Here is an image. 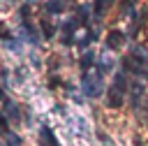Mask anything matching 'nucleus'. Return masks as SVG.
Listing matches in <instances>:
<instances>
[{
	"instance_id": "a211bd4d",
	"label": "nucleus",
	"mask_w": 148,
	"mask_h": 146,
	"mask_svg": "<svg viewBox=\"0 0 148 146\" xmlns=\"http://www.w3.org/2000/svg\"><path fill=\"white\" fill-rule=\"evenodd\" d=\"M0 37H2V39H7V37H9V30L5 28V23H2V21H0Z\"/></svg>"
},
{
	"instance_id": "1a4fd4ad",
	"label": "nucleus",
	"mask_w": 148,
	"mask_h": 146,
	"mask_svg": "<svg viewBox=\"0 0 148 146\" xmlns=\"http://www.w3.org/2000/svg\"><path fill=\"white\" fill-rule=\"evenodd\" d=\"M5 111H7V118H12V121H18V107H16V102H12V100H5Z\"/></svg>"
},
{
	"instance_id": "9b49d317",
	"label": "nucleus",
	"mask_w": 148,
	"mask_h": 146,
	"mask_svg": "<svg viewBox=\"0 0 148 146\" xmlns=\"http://www.w3.org/2000/svg\"><path fill=\"white\" fill-rule=\"evenodd\" d=\"M42 7H44L49 14H60V12L65 9V2H44Z\"/></svg>"
},
{
	"instance_id": "0eeeda50",
	"label": "nucleus",
	"mask_w": 148,
	"mask_h": 146,
	"mask_svg": "<svg viewBox=\"0 0 148 146\" xmlns=\"http://www.w3.org/2000/svg\"><path fill=\"white\" fill-rule=\"evenodd\" d=\"M92 63H95V51H92V49H86L83 56H81V70H83V72H90Z\"/></svg>"
},
{
	"instance_id": "423d86ee",
	"label": "nucleus",
	"mask_w": 148,
	"mask_h": 146,
	"mask_svg": "<svg viewBox=\"0 0 148 146\" xmlns=\"http://www.w3.org/2000/svg\"><path fill=\"white\" fill-rule=\"evenodd\" d=\"M123 42H125V35L120 30H111L109 37H106V49H118Z\"/></svg>"
},
{
	"instance_id": "dca6fc26",
	"label": "nucleus",
	"mask_w": 148,
	"mask_h": 146,
	"mask_svg": "<svg viewBox=\"0 0 148 146\" xmlns=\"http://www.w3.org/2000/svg\"><path fill=\"white\" fill-rule=\"evenodd\" d=\"M5 46H7L9 51H21V42H16V39H7Z\"/></svg>"
},
{
	"instance_id": "39448f33",
	"label": "nucleus",
	"mask_w": 148,
	"mask_h": 146,
	"mask_svg": "<svg viewBox=\"0 0 148 146\" xmlns=\"http://www.w3.org/2000/svg\"><path fill=\"white\" fill-rule=\"evenodd\" d=\"M74 28H76V19H67V21L62 23L60 32H62V44H65V46L72 44V39H74Z\"/></svg>"
},
{
	"instance_id": "ddd939ff",
	"label": "nucleus",
	"mask_w": 148,
	"mask_h": 146,
	"mask_svg": "<svg viewBox=\"0 0 148 146\" xmlns=\"http://www.w3.org/2000/svg\"><path fill=\"white\" fill-rule=\"evenodd\" d=\"M5 139H7V146H21V137L14 134V132H7Z\"/></svg>"
},
{
	"instance_id": "2eb2a0df",
	"label": "nucleus",
	"mask_w": 148,
	"mask_h": 146,
	"mask_svg": "<svg viewBox=\"0 0 148 146\" xmlns=\"http://www.w3.org/2000/svg\"><path fill=\"white\" fill-rule=\"evenodd\" d=\"M42 30H44V37H53V25L51 23H46V21H42Z\"/></svg>"
},
{
	"instance_id": "4468645a",
	"label": "nucleus",
	"mask_w": 148,
	"mask_h": 146,
	"mask_svg": "<svg viewBox=\"0 0 148 146\" xmlns=\"http://www.w3.org/2000/svg\"><path fill=\"white\" fill-rule=\"evenodd\" d=\"M106 7H111V2H95V5H92V9H95L97 16H102V14H104L102 9H106Z\"/></svg>"
},
{
	"instance_id": "f3484780",
	"label": "nucleus",
	"mask_w": 148,
	"mask_h": 146,
	"mask_svg": "<svg viewBox=\"0 0 148 146\" xmlns=\"http://www.w3.org/2000/svg\"><path fill=\"white\" fill-rule=\"evenodd\" d=\"M92 37H95V35H92V32H86V37H83V39H81V42H79V49H86V46H88V44H90V39H92Z\"/></svg>"
},
{
	"instance_id": "f03ea898",
	"label": "nucleus",
	"mask_w": 148,
	"mask_h": 146,
	"mask_svg": "<svg viewBox=\"0 0 148 146\" xmlns=\"http://www.w3.org/2000/svg\"><path fill=\"white\" fill-rule=\"evenodd\" d=\"M125 90H127V76H125V72H118L109 88V107H113V109L120 107L125 100Z\"/></svg>"
},
{
	"instance_id": "f257e3e1",
	"label": "nucleus",
	"mask_w": 148,
	"mask_h": 146,
	"mask_svg": "<svg viewBox=\"0 0 148 146\" xmlns=\"http://www.w3.org/2000/svg\"><path fill=\"white\" fill-rule=\"evenodd\" d=\"M81 90L86 97H99L104 93V74L99 70H90V72H83L81 76Z\"/></svg>"
},
{
	"instance_id": "20e7f679",
	"label": "nucleus",
	"mask_w": 148,
	"mask_h": 146,
	"mask_svg": "<svg viewBox=\"0 0 148 146\" xmlns=\"http://www.w3.org/2000/svg\"><path fill=\"white\" fill-rule=\"evenodd\" d=\"M39 146H60L58 139H56V134H53V130L49 125L39 127Z\"/></svg>"
},
{
	"instance_id": "7ed1b4c3",
	"label": "nucleus",
	"mask_w": 148,
	"mask_h": 146,
	"mask_svg": "<svg viewBox=\"0 0 148 146\" xmlns=\"http://www.w3.org/2000/svg\"><path fill=\"white\" fill-rule=\"evenodd\" d=\"M18 37H21V39H25V42H30V44H39V32H37V30H35V25H32V23H28V21L21 25Z\"/></svg>"
},
{
	"instance_id": "f8f14e48",
	"label": "nucleus",
	"mask_w": 148,
	"mask_h": 146,
	"mask_svg": "<svg viewBox=\"0 0 148 146\" xmlns=\"http://www.w3.org/2000/svg\"><path fill=\"white\" fill-rule=\"evenodd\" d=\"M97 67H99V72H102V74H104V72H109V70L113 67V60H111V56H109V53H104V56L99 58V65H97Z\"/></svg>"
},
{
	"instance_id": "6e6552de",
	"label": "nucleus",
	"mask_w": 148,
	"mask_h": 146,
	"mask_svg": "<svg viewBox=\"0 0 148 146\" xmlns=\"http://www.w3.org/2000/svg\"><path fill=\"white\" fill-rule=\"evenodd\" d=\"M141 97H143V83L141 81H134L132 83V107H139L141 104Z\"/></svg>"
},
{
	"instance_id": "9d476101",
	"label": "nucleus",
	"mask_w": 148,
	"mask_h": 146,
	"mask_svg": "<svg viewBox=\"0 0 148 146\" xmlns=\"http://www.w3.org/2000/svg\"><path fill=\"white\" fill-rule=\"evenodd\" d=\"M90 7H92V5H88V2H83V5L79 7V23H81V25L88 23V19H90V12H88V9H90Z\"/></svg>"
}]
</instances>
